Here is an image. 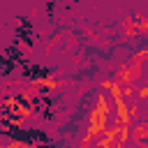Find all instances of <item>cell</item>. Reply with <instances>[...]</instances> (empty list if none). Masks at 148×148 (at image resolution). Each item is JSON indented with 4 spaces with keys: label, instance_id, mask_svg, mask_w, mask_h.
<instances>
[{
    "label": "cell",
    "instance_id": "cell-1",
    "mask_svg": "<svg viewBox=\"0 0 148 148\" xmlns=\"http://www.w3.org/2000/svg\"><path fill=\"white\" fill-rule=\"evenodd\" d=\"M146 58H148V53H146V51H139L134 58H130V62H125V65L118 69L116 81L123 83L127 92H130V88L143 76V62H146Z\"/></svg>",
    "mask_w": 148,
    "mask_h": 148
},
{
    "label": "cell",
    "instance_id": "cell-2",
    "mask_svg": "<svg viewBox=\"0 0 148 148\" xmlns=\"http://www.w3.org/2000/svg\"><path fill=\"white\" fill-rule=\"evenodd\" d=\"M132 143L134 146H139V148H146L148 146V130H146V125H139L136 130H132Z\"/></svg>",
    "mask_w": 148,
    "mask_h": 148
}]
</instances>
